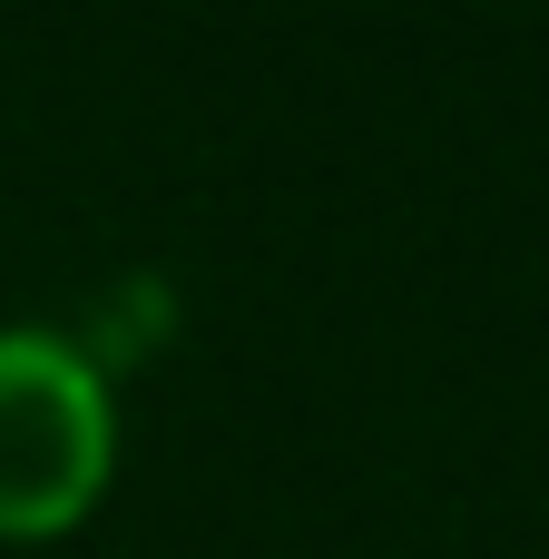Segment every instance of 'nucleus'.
Returning a JSON list of instances; mask_svg holds the SVG:
<instances>
[{"instance_id":"f257e3e1","label":"nucleus","mask_w":549,"mask_h":559,"mask_svg":"<svg viewBox=\"0 0 549 559\" xmlns=\"http://www.w3.org/2000/svg\"><path fill=\"white\" fill-rule=\"evenodd\" d=\"M118 472V413L88 344L49 324L0 334V540H59Z\"/></svg>"}]
</instances>
